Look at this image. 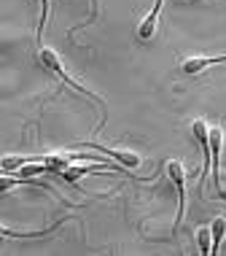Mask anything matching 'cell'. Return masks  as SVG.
Masks as SVG:
<instances>
[{
	"instance_id": "cell-8",
	"label": "cell",
	"mask_w": 226,
	"mask_h": 256,
	"mask_svg": "<svg viewBox=\"0 0 226 256\" xmlns=\"http://www.w3.org/2000/svg\"><path fill=\"white\" fill-rule=\"evenodd\" d=\"M224 232H226V218H224V216H216V224L210 226V234H213V254H218V251H221Z\"/></svg>"
},
{
	"instance_id": "cell-4",
	"label": "cell",
	"mask_w": 226,
	"mask_h": 256,
	"mask_svg": "<svg viewBox=\"0 0 226 256\" xmlns=\"http://www.w3.org/2000/svg\"><path fill=\"white\" fill-rule=\"evenodd\" d=\"M92 148H97L102 151V154H108L111 159H116L119 164H124L127 170H135V168H140V156L135 154V151H116V148H108V146H97V143H89Z\"/></svg>"
},
{
	"instance_id": "cell-1",
	"label": "cell",
	"mask_w": 226,
	"mask_h": 256,
	"mask_svg": "<svg viewBox=\"0 0 226 256\" xmlns=\"http://www.w3.org/2000/svg\"><path fill=\"white\" fill-rule=\"evenodd\" d=\"M38 60H40V65H43L46 70H49V73H54V76H57V78H62L65 84H70V86H73V89H75V92H78V94H86V98H92V100L97 102L100 108H105V102H102V98H97V94H94L92 89H86L84 84H81V81H75L73 76L67 73L65 62L59 60V54H57V52H51V49H40V52H38Z\"/></svg>"
},
{
	"instance_id": "cell-10",
	"label": "cell",
	"mask_w": 226,
	"mask_h": 256,
	"mask_svg": "<svg viewBox=\"0 0 226 256\" xmlns=\"http://www.w3.org/2000/svg\"><path fill=\"white\" fill-rule=\"evenodd\" d=\"M197 243H200V251L205 256L213 254V234H210V226H202V230L197 232Z\"/></svg>"
},
{
	"instance_id": "cell-3",
	"label": "cell",
	"mask_w": 226,
	"mask_h": 256,
	"mask_svg": "<svg viewBox=\"0 0 226 256\" xmlns=\"http://www.w3.org/2000/svg\"><path fill=\"white\" fill-rule=\"evenodd\" d=\"M208 140H210V176L216 181V192L218 197H224V186H221V151H224V143H226V135H224V127H210L208 130Z\"/></svg>"
},
{
	"instance_id": "cell-9",
	"label": "cell",
	"mask_w": 226,
	"mask_h": 256,
	"mask_svg": "<svg viewBox=\"0 0 226 256\" xmlns=\"http://www.w3.org/2000/svg\"><path fill=\"white\" fill-rule=\"evenodd\" d=\"M49 11H51V0H40V19H38V46L43 49V27L49 22Z\"/></svg>"
},
{
	"instance_id": "cell-7",
	"label": "cell",
	"mask_w": 226,
	"mask_h": 256,
	"mask_svg": "<svg viewBox=\"0 0 226 256\" xmlns=\"http://www.w3.org/2000/svg\"><path fill=\"white\" fill-rule=\"evenodd\" d=\"M59 226V221L57 224H51L49 230H32V232H16V230H8V226H3L0 224V238H19V240H27V238H43V234H49L54 232Z\"/></svg>"
},
{
	"instance_id": "cell-5",
	"label": "cell",
	"mask_w": 226,
	"mask_h": 256,
	"mask_svg": "<svg viewBox=\"0 0 226 256\" xmlns=\"http://www.w3.org/2000/svg\"><path fill=\"white\" fill-rule=\"evenodd\" d=\"M162 3H164V0H156L154 8H151V14L140 22V27H138V38H140V40H151V38H154V32H156V19H159Z\"/></svg>"
},
{
	"instance_id": "cell-12",
	"label": "cell",
	"mask_w": 226,
	"mask_h": 256,
	"mask_svg": "<svg viewBox=\"0 0 226 256\" xmlns=\"http://www.w3.org/2000/svg\"><path fill=\"white\" fill-rule=\"evenodd\" d=\"M0 176H3V168H0Z\"/></svg>"
},
{
	"instance_id": "cell-11",
	"label": "cell",
	"mask_w": 226,
	"mask_h": 256,
	"mask_svg": "<svg viewBox=\"0 0 226 256\" xmlns=\"http://www.w3.org/2000/svg\"><path fill=\"white\" fill-rule=\"evenodd\" d=\"M94 16H97V0H92V11H89V16H86V22L84 24H92L94 22ZM81 24V27H84Z\"/></svg>"
},
{
	"instance_id": "cell-6",
	"label": "cell",
	"mask_w": 226,
	"mask_h": 256,
	"mask_svg": "<svg viewBox=\"0 0 226 256\" xmlns=\"http://www.w3.org/2000/svg\"><path fill=\"white\" fill-rule=\"evenodd\" d=\"M216 62H226V54H224V57H189V60H183L181 70L186 76H194V73H202L205 68L216 65Z\"/></svg>"
},
{
	"instance_id": "cell-2",
	"label": "cell",
	"mask_w": 226,
	"mask_h": 256,
	"mask_svg": "<svg viewBox=\"0 0 226 256\" xmlns=\"http://www.w3.org/2000/svg\"><path fill=\"white\" fill-rule=\"evenodd\" d=\"M164 170H167V178L173 181L175 192H178V218H175V230H178L181 221H183V210H186V181H189V172H186V164H183L181 159H170V162L164 164Z\"/></svg>"
}]
</instances>
